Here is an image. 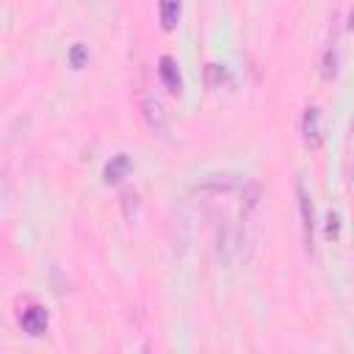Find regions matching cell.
Masks as SVG:
<instances>
[{"label": "cell", "mask_w": 354, "mask_h": 354, "mask_svg": "<svg viewBox=\"0 0 354 354\" xmlns=\"http://www.w3.org/2000/svg\"><path fill=\"white\" fill-rule=\"evenodd\" d=\"M86 61H88V50H86V44H72V50H69V64L75 66V69H83L86 66Z\"/></svg>", "instance_id": "cell-11"}, {"label": "cell", "mask_w": 354, "mask_h": 354, "mask_svg": "<svg viewBox=\"0 0 354 354\" xmlns=\"http://www.w3.org/2000/svg\"><path fill=\"white\" fill-rule=\"evenodd\" d=\"M141 116H144V122H147V127L152 130V133H166V127H169V119H166V111H163V105H160V100H155L152 94H144L141 97Z\"/></svg>", "instance_id": "cell-3"}, {"label": "cell", "mask_w": 354, "mask_h": 354, "mask_svg": "<svg viewBox=\"0 0 354 354\" xmlns=\"http://www.w3.org/2000/svg\"><path fill=\"white\" fill-rule=\"evenodd\" d=\"M241 185L238 174H205L194 188L196 191H232Z\"/></svg>", "instance_id": "cell-7"}, {"label": "cell", "mask_w": 354, "mask_h": 354, "mask_svg": "<svg viewBox=\"0 0 354 354\" xmlns=\"http://www.w3.org/2000/svg\"><path fill=\"white\" fill-rule=\"evenodd\" d=\"M19 326H22V332H28L30 337L44 335V329H47V310H44L41 304H28V307L19 313Z\"/></svg>", "instance_id": "cell-4"}, {"label": "cell", "mask_w": 354, "mask_h": 354, "mask_svg": "<svg viewBox=\"0 0 354 354\" xmlns=\"http://www.w3.org/2000/svg\"><path fill=\"white\" fill-rule=\"evenodd\" d=\"M130 155L127 152H116L108 163H105V169H102V180L108 183V185H113V183H119V180H124L127 174H130Z\"/></svg>", "instance_id": "cell-6"}, {"label": "cell", "mask_w": 354, "mask_h": 354, "mask_svg": "<svg viewBox=\"0 0 354 354\" xmlns=\"http://www.w3.org/2000/svg\"><path fill=\"white\" fill-rule=\"evenodd\" d=\"M296 196H299V216H301V238H304V249L313 252V227H315V210H313V199L304 191L301 180H296Z\"/></svg>", "instance_id": "cell-1"}, {"label": "cell", "mask_w": 354, "mask_h": 354, "mask_svg": "<svg viewBox=\"0 0 354 354\" xmlns=\"http://www.w3.org/2000/svg\"><path fill=\"white\" fill-rule=\"evenodd\" d=\"M337 72H340V53H337V44L329 41V47L321 55V77L324 80H335Z\"/></svg>", "instance_id": "cell-9"}, {"label": "cell", "mask_w": 354, "mask_h": 354, "mask_svg": "<svg viewBox=\"0 0 354 354\" xmlns=\"http://www.w3.org/2000/svg\"><path fill=\"white\" fill-rule=\"evenodd\" d=\"M158 75H160L163 86H166L171 94H180V91H183V75H180V64H177L171 55H160V61H158Z\"/></svg>", "instance_id": "cell-5"}, {"label": "cell", "mask_w": 354, "mask_h": 354, "mask_svg": "<svg viewBox=\"0 0 354 354\" xmlns=\"http://www.w3.org/2000/svg\"><path fill=\"white\" fill-rule=\"evenodd\" d=\"M224 77H227V69L224 66H218V64H207L205 66V80H207L210 88H218L224 83Z\"/></svg>", "instance_id": "cell-10"}, {"label": "cell", "mask_w": 354, "mask_h": 354, "mask_svg": "<svg viewBox=\"0 0 354 354\" xmlns=\"http://www.w3.org/2000/svg\"><path fill=\"white\" fill-rule=\"evenodd\" d=\"M138 199V194L133 191V188H127L124 194H122V205H124V218H133V213H136V202Z\"/></svg>", "instance_id": "cell-12"}, {"label": "cell", "mask_w": 354, "mask_h": 354, "mask_svg": "<svg viewBox=\"0 0 354 354\" xmlns=\"http://www.w3.org/2000/svg\"><path fill=\"white\" fill-rule=\"evenodd\" d=\"M301 138L307 149H318L324 141V127H321V111L315 105H307L301 113Z\"/></svg>", "instance_id": "cell-2"}, {"label": "cell", "mask_w": 354, "mask_h": 354, "mask_svg": "<svg viewBox=\"0 0 354 354\" xmlns=\"http://www.w3.org/2000/svg\"><path fill=\"white\" fill-rule=\"evenodd\" d=\"M326 238L329 241H337L340 238V216L337 213H329L326 216Z\"/></svg>", "instance_id": "cell-13"}, {"label": "cell", "mask_w": 354, "mask_h": 354, "mask_svg": "<svg viewBox=\"0 0 354 354\" xmlns=\"http://www.w3.org/2000/svg\"><path fill=\"white\" fill-rule=\"evenodd\" d=\"M180 14H183V3L180 0H158V17H160V28L166 33H171L177 28Z\"/></svg>", "instance_id": "cell-8"}]
</instances>
